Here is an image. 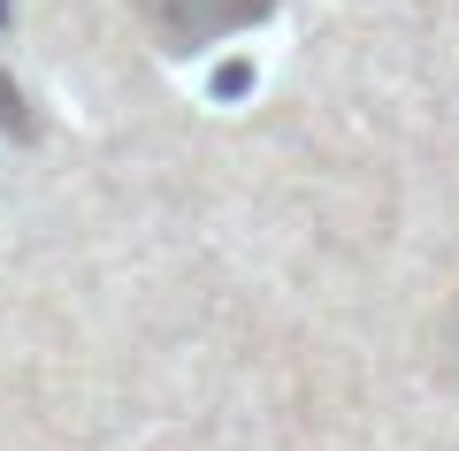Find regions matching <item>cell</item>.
I'll return each mask as SVG.
<instances>
[{
    "instance_id": "cell-1",
    "label": "cell",
    "mask_w": 459,
    "mask_h": 451,
    "mask_svg": "<svg viewBox=\"0 0 459 451\" xmlns=\"http://www.w3.org/2000/svg\"><path fill=\"white\" fill-rule=\"evenodd\" d=\"M138 8H146V23H153L177 54H199V47H214V39L261 23L276 0H138Z\"/></svg>"
},
{
    "instance_id": "cell-2",
    "label": "cell",
    "mask_w": 459,
    "mask_h": 451,
    "mask_svg": "<svg viewBox=\"0 0 459 451\" xmlns=\"http://www.w3.org/2000/svg\"><path fill=\"white\" fill-rule=\"evenodd\" d=\"M0 123H8V130H31V123H23V100H16V84H8V77H0Z\"/></svg>"
}]
</instances>
